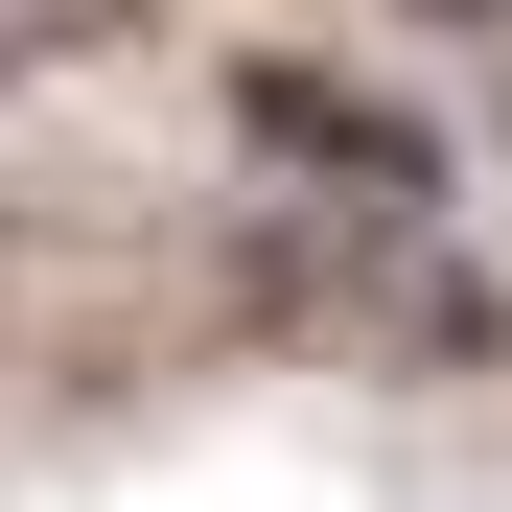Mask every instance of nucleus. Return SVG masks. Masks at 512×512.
I'll return each instance as SVG.
<instances>
[{
    "mask_svg": "<svg viewBox=\"0 0 512 512\" xmlns=\"http://www.w3.org/2000/svg\"><path fill=\"white\" fill-rule=\"evenodd\" d=\"M233 140H256V163H303L350 233H419V210H443V140H419L396 94H350V70H303V47H256V70H233Z\"/></svg>",
    "mask_w": 512,
    "mask_h": 512,
    "instance_id": "obj_1",
    "label": "nucleus"
},
{
    "mask_svg": "<svg viewBox=\"0 0 512 512\" xmlns=\"http://www.w3.org/2000/svg\"><path fill=\"white\" fill-rule=\"evenodd\" d=\"M140 0H0V70H47V47H117Z\"/></svg>",
    "mask_w": 512,
    "mask_h": 512,
    "instance_id": "obj_2",
    "label": "nucleus"
},
{
    "mask_svg": "<svg viewBox=\"0 0 512 512\" xmlns=\"http://www.w3.org/2000/svg\"><path fill=\"white\" fill-rule=\"evenodd\" d=\"M419 24H512V0H419Z\"/></svg>",
    "mask_w": 512,
    "mask_h": 512,
    "instance_id": "obj_3",
    "label": "nucleus"
}]
</instances>
